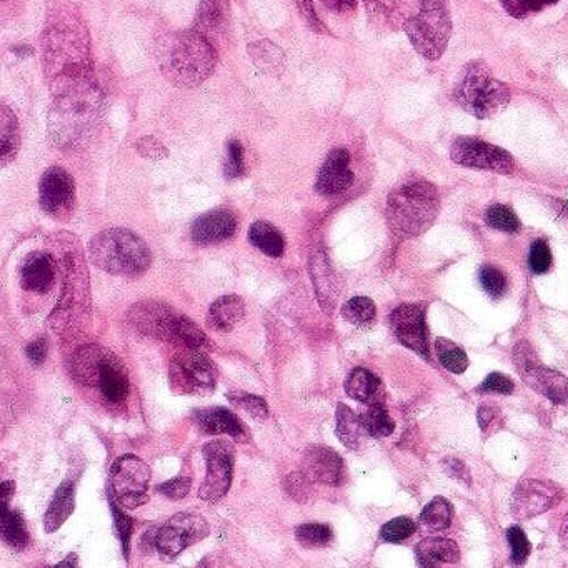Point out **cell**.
Masks as SVG:
<instances>
[{"label":"cell","mask_w":568,"mask_h":568,"mask_svg":"<svg viewBox=\"0 0 568 568\" xmlns=\"http://www.w3.org/2000/svg\"><path fill=\"white\" fill-rule=\"evenodd\" d=\"M480 284L490 297L501 298L507 290V279L497 267L485 265L480 271Z\"/></svg>","instance_id":"obj_46"},{"label":"cell","mask_w":568,"mask_h":568,"mask_svg":"<svg viewBox=\"0 0 568 568\" xmlns=\"http://www.w3.org/2000/svg\"><path fill=\"white\" fill-rule=\"evenodd\" d=\"M515 366L524 382H527L535 392L554 404H568V380L552 368L540 366L537 355L525 342L518 343L515 349Z\"/></svg>","instance_id":"obj_12"},{"label":"cell","mask_w":568,"mask_h":568,"mask_svg":"<svg viewBox=\"0 0 568 568\" xmlns=\"http://www.w3.org/2000/svg\"><path fill=\"white\" fill-rule=\"evenodd\" d=\"M417 530V525L412 518L408 517H398V518H393L389 524H385L382 530H380V535L385 541H392V543H398V541L406 540L410 539Z\"/></svg>","instance_id":"obj_44"},{"label":"cell","mask_w":568,"mask_h":568,"mask_svg":"<svg viewBox=\"0 0 568 568\" xmlns=\"http://www.w3.org/2000/svg\"><path fill=\"white\" fill-rule=\"evenodd\" d=\"M108 501H110V509H112L115 527H117L119 537H121V541H122L123 555H125V558H129V552H130V535H132V527H134L132 518L123 514L121 507H119V503L115 501V499H114L112 495H108Z\"/></svg>","instance_id":"obj_47"},{"label":"cell","mask_w":568,"mask_h":568,"mask_svg":"<svg viewBox=\"0 0 568 568\" xmlns=\"http://www.w3.org/2000/svg\"><path fill=\"white\" fill-rule=\"evenodd\" d=\"M404 28L420 55L429 60H438L452 36V19L446 0H423L419 14L414 15Z\"/></svg>","instance_id":"obj_9"},{"label":"cell","mask_w":568,"mask_h":568,"mask_svg":"<svg viewBox=\"0 0 568 568\" xmlns=\"http://www.w3.org/2000/svg\"><path fill=\"white\" fill-rule=\"evenodd\" d=\"M89 250L95 265L112 275L136 277L147 271L152 262L149 245L127 229L100 232L92 239Z\"/></svg>","instance_id":"obj_5"},{"label":"cell","mask_w":568,"mask_h":568,"mask_svg":"<svg viewBox=\"0 0 568 568\" xmlns=\"http://www.w3.org/2000/svg\"><path fill=\"white\" fill-rule=\"evenodd\" d=\"M455 100L477 119H492L510 102V91L497 81L485 62L474 60L462 70Z\"/></svg>","instance_id":"obj_7"},{"label":"cell","mask_w":568,"mask_h":568,"mask_svg":"<svg viewBox=\"0 0 568 568\" xmlns=\"http://www.w3.org/2000/svg\"><path fill=\"white\" fill-rule=\"evenodd\" d=\"M104 95L97 83L52 95L49 138L59 149H79L94 136L102 114Z\"/></svg>","instance_id":"obj_2"},{"label":"cell","mask_w":568,"mask_h":568,"mask_svg":"<svg viewBox=\"0 0 568 568\" xmlns=\"http://www.w3.org/2000/svg\"><path fill=\"white\" fill-rule=\"evenodd\" d=\"M450 155L454 162L463 167L485 169L499 174H510L515 167L514 157L507 150L472 137L457 138L452 144Z\"/></svg>","instance_id":"obj_15"},{"label":"cell","mask_w":568,"mask_h":568,"mask_svg":"<svg viewBox=\"0 0 568 568\" xmlns=\"http://www.w3.org/2000/svg\"><path fill=\"white\" fill-rule=\"evenodd\" d=\"M39 202L47 216L67 220L75 207L74 178L62 167H51L39 184Z\"/></svg>","instance_id":"obj_17"},{"label":"cell","mask_w":568,"mask_h":568,"mask_svg":"<svg viewBox=\"0 0 568 568\" xmlns=\"http://www.w3.org/2000/svg\"><path fill=\"white\" fill-rule=\"evenodd\" d=\"M57 567H77V555L70 554L68 558H66V562L59 564Z\"/></svg>","instance_id":"obj_61"},{"label":"cell","mask_w":568,"mask_h":568,"mask_svg":"<svg viewBox=\"0 0 568 568\" xmlns=\"http://www.w3.org/2000/svg\"><path fill=\"white\" fill-rule=\"evenodd\" d=\"M237 231L235 216L225 209H216L199 217L192 225V239L201 245L229 241Z\"/></svg>","instance_id":"obj_22"},{"label":"cell","mask_w":568,"mask_h":568,"mask_svg":"<svg viewBox=\"0 0 568 568\" xmlns=\"http://www.w3.org/2000/svg\"><path fill=\"white\" fill-rule=\"evenodd\" d=\"M229 400L233 406L242 408L250 417L257 420H265L269 417V406L265 404L264 398H260L257 395L245 392H231L229 393Z\"/></svg>","instance_id":"obj_43"},{"label":"cell","mask_w":568,"mask_h":568,"mask_svg":"<svg viewBox=\"0 0 568 568\" xmlns=\"http://www.w3.org/2000/svg\"><path fill=\"white\" fill-rule=\"evenodd\" d=\"M28 360L34 364V366H42L45 357H47V342L45 338H36L34 342H30L26 349Z\"/></svg>","instance_id":"obj_54"},{"label":"cell","mask_w":568,"mask_h":568,"mask_svg":"<svg viewBox=\"0 0 568 568\" xmlns=\"http://www.w3.org/2000/svg\"><path fill=\"white\" fill-rule=\"evenodd\" d=\"M12 493H14V484L12 482H4L2 484V510L4 509H9V501H11V497H12Z\"/></svg>","instance_id":"obj_58"},{"label":"cell","mask_w":568,"mask_h":568,"mask_svg":"<svg viewBox=\"0 0 568 568\" xmlns=\"http://www.w3.org/2000/svg\"><path fill=\"white\" fill-rule=\"evenodd\" d=\"M2 537L15 550L28 547V535L22 515L9 509L2 510Z\"/></svg>","instance_id":"obj_35"},{"label":"cell","mask_w":568,"mask_h":568,"mask_svg":"<svg viewBox=\"0 0 568 568\" xmlns=\"http://www.w3.org/2000/svg\"><path fill=\"white\" fill-rule=\"evenodd\" d=\"M209 535V524L197 514H177L169 518L159 533L155 547L165 558H176L193 543Z\"/></svg>","instance_id":"obj_16"},{"label":"cell","mask_w":568,"mask_h":568,"mask_svg":"<svg viewBox=\"0 0 568 568\" xmlns=\"http://www.w3.org/2000/svg\"><path fill=\"white\" fill-rule=\"evenodd\" d=\"M70 370L82 385L97 387L108 404H122L129 397L130 383L122 362L97 345H87L75 353Z\"/></svg>","instance_id":"obj_6"},{"label":"cell","mask_w":568,"mask_h":568,"mask_svg":"<svg viewBox=\"0 0 568 568\" xmlns=\"http://www.w3.org/2000/svg\"><path fill=\"white\" fill-rule=\"evenodd\" d=\"M347 395L367 406H382L383 402V385L375 374L367 368H355L345 382Z\"/></svg>","instance_id":"obj_25"},{"label":"cell","mask_w":568,"mask_h":568,"mask_svg":"<svg viewBox=\"0 0 568 568\" xmlns=\"http://www.w3.org/2000/svg\"><path fill=\"white\" fill-rule=\"evenodd\" d=\"M229 0H201L195 28L207 39L217 37L227 22Z\"/></svg>","instance_id":"obj_29"},{"label":"cell","mask_w":568,"mask_h":568,"mask_svg":"<svg viewBox=\"0 0 568 568\" xmlns=\"http://www.w3.org/2000/svg\"><path fill=\"white\" fill-rule=\"evenodd\" d=\"M224 174L229 180H237L245 176V150L239 140H229L227 159L224 165Z\"/></svg>","instance_id":"obj_45"},{"label":"cell","mask_w":568,"mask_h":568,"mask_svg":"<svg viewBox=\"0 0 568 568\" xmlns=\"http://www.w3.org/2000/svg\"><path fill=\"white\" fill-rule=\"evenodd\" d=\"M149 480L150 469L146 462L136 455H123L110 469V495L119 505L134 510L149 499Z\"/></svg>","instance_id":"obj_10"},{"label":"cell","mask_w":568,"mask_h":568,"mask_svg":"<svg viewBox=\"0 0 568 568\" xmlns=\"http://www.w3.org/2000/svg\"><path fill=\"white\" fill-rule=\"evenodd\" d=\"M562 488L548 480H522L512 497V514L518 520H528L545 514L562 501Z\"/></svg>","instance_id":"obj_18"},{"label":"cell","mask_w":568,"mask_h":568,"mask_svg":"<svg viewBox=\"0 0 568 568\" xmlns=\"http://www.w3.org/2000/svg\"><path fill=\"white\" fill-rule=\"evenodd\" d=\"M64 264V285L62 294L55 311L57 315H64L72 312L85 311L89 307V277L82 252L75 245L68 244V248L62 256Z\"/></svg>","instance_id":"obj_14"},{"label":"cell","mask_w":568,"mask_h":568,"mask_svg":"<svg viewBox=\"0 0 568 568\" xmlns=\"http://www.w3.org/2000/svg\"><path fill=\"white\" fill-rule=\"evenodd\" d=\"M556 0H528V5H530V11H540L541 7L545 5H552Z\"/></svg>","instance_id":"obj_59"},{"label":"cell","mask_w":568,"mask_h":568,"mask_svg":"<svg viewBox=\"0 0 568 568\" xmlns=\"http://www.w3.org/2000/svg\"><path fill=\"white\" fill-rule=\"evenodd\" d=\"M560 541H562V547L568 550V515L565 517V522H564V525H562V530H560Z\"/></svg>","instance_id":"obj_60"},{"label":"cell","mask_w":568,"mask_h":568,"mask_svg":"<svg viewBox=\"0 0 568 568\" xmlns=\"http://www.w3.org/2000/svg\"><path fill=\"white\" fill-rule=\"evenodd\" d=\"M207 463V475L199 488V497L205 501L216 503L231 490L233 477V446L224 440H214L202 448Z\"/></svg>","instance_id":"obj_13"},{"label":"cell","mask_w":568,"mask_h":568,"mask_svg":"<svg viewBox=\"0 0 568 568\" xmlns=\"http://www.w3.org/2000/svg\"><path fill=\"white\" fill-rule=\"evenodd\" d=\"M390 325L397 340L414 352L429 359V335L425 322V305H400L390 315Z\"/></svg>","instance_id":"obj_19"},{"label":"cell","mask_w":568,"mask_h":568,"mask_svg":"<svg viewBox=\"0 0 568 568\" xmlns=\"http://www.w3.org/2000/svg\"><path fill=\"white\" fill-rule=\"evenodd\" d=\"M302 470L311 482L325 485H340L343 482V461L335 450L324 446H312L304 452Z\"/></svg>","instance_id":"obj_20"},{"label":"cell","mask_w":568,"mask_h":568,"mask_svg":"<svg viewBox=\"0 0 568 568\" xmlns=\"http://www.w3.org/2000/svg\"><path fill=\"white\" fill-rule=\"evenodd\" d=\"M362 420L353 414L352 410L343 404L337 406V437L340 442L351 450H357L362 438Z\"/></svg>","instance_id":"obj_33"},{"label":"cell","mask_w":568,"mask_h":568,"mask_svg":"<svg viewBox=\"0 0 568 568\" xmlns=\"http://www.w3.org/2000/svg\"><path fill=\"white\" fill-rule=\"evenodd\" d=\"M415 556L420 567H440L446 564H457L461 560V550L455 541L425 539L417 543Z\"/></svg>","instance_id":"obj_27"},{"label":"cell","mask_w":568,"mask_h":568,"mask_svg":"<svg viewBox=\"0 0 568 568\" xmlns=\"http://www.w3.org/2000/svg\"><path fill=\"white\" fill-rule=\"evenodd\" d=\"M327 9L338 12V14H345V12H352L357 7V0H322Z\"/></svg>","instance_id":"obj_56"},{"label":"cell","mask_w":568,"mask_h":568,"mask_svg":"<svg viewBox=\"0 0 568 568\" xmlns=\"http://www.w3.org/2000/svg\"><path fill=\"white\" fill-rule=\"evenodd\" d=\"M159 67L177 87H197L207 81L217 66V51L210 39L197 28L180 30L159 43Z\"/></svg>","instance_id":"obj_3"},{"label":"cell","mask_w":568,"mask_h":568,"mask_svg":"<svg viewBox=\"0 0 568 568\" xmlns=\"http://www.w3.org/2000/svg\"><path fill=\"white\" fill-rule=\"evenodd\" d=\"M383 12L390 19L400 20L406 26V22L420 12L423 0H377Z\"/></svg>","instance_id":"obj_42"},{"label":"cell","mask_w":568,"mask_h":568,"mask_svg":"<svg viewBox=\"0 0 568 568\" xmlns=\"http://www.w3.org/2000/svg\"><path fill=\"white\" fill-rule=\"evenodd\" d=\"M485 222L495 231L517 233L520 231V220L515 216L514 210L507 205H492L485 212Z\"/></svg>","instance_id":"obj_41"},{"label":"cell","mask_w":568,"mask_h":568,"mask_svg":"<svg viewBox=\"0 0 568 568\" xmlns=\"http://www.w3.org/2000/svg\"><path fill=\"white\" fill-rule=\"evenodd\" d=\"M132 324L150 335L185 349H201L207 337L189 317L159 302H144L132 309Z\"/></svg>","instance_id":"obj_8"},{"label":"cell","mask_w":568,"mask_h":568,"mask_svg":"<svg viewBox=\"0 0 568 568\" xmlns=\"http://www.w3.org/2000/svg\"><path fill=\"white\" fill-rule=\"evenodd\" d=\"M192 487V478L190 477H177L174 480H169L162 485L157 487V492H161L167 499L180 501L189 495Z\"/></svg>","instance_id":"obj_51"},{"label":"cell","mask_w":568,"mask_h":568,"mask_svg":"<svg viewBox=\"0 0 568 568\" xmlns=\"http://www.w3.org/2000/svg\"><path fill=\"white\" fill-rule=\"evenodd\" d=\"M136 150L147 161H162L169 155V150L155 137H142L136 142Z\"/></svg>","instance_id":"obj_50"},{"label":"cell","mask_w":568,"mask_h":568,"mask_svg":"<svg viewBox=\"0 0 568 568\" xmlns=\"http://www.w3.org/2000/svg\"><path fill=\"white\" fill-rule=\"evenodd\" d=\"M444 469H446V474L450 475V477H454L455 480H459V482H465L467 485L470 484V474H469V469L465 467V463L461 461H457V459H448V461L444 462Z\"/></svg>","instance_id":"obj_55"},{"label":"cell","mask_w":568,"mask_h":568,"mask_svg":"<svg viewBox=\"0 0 568 568\" xmlns=\"http://www.w3.org/2000/svg\"><path fill=\"white\" fill-rule=\"evenodd\" d=\"M515 385L512 380L505 375H501L499 372H493L490 374L487 379L482 382L480 385V392H493V393H512L514 392Z\"/></svg>","instance_id":"obj_52"},{"label":"cell","mask_w":568,"mask_h":568,"mask_svg":"<svg viewBox=\"0 0 568 568\" xmlns=\"http://www.w3.org/2000/svg\"><path fill=\"white\" fill-rule=\"evenodd\" d=\"M55 282V260L47 252L28 254L20 267V285L34 294H47Z\"/></svg>","instance_id":"obj_24"},{"label":"cell","mask_w":568,"mask_h":568,"mask_svg":"<svg viewBox=\"0 0 568 568\" xmlns=\"http://www.w3.org/2000/svg\"><path fill=\"white\" fill-rule=\"evenodd\" d=\"M312 277H313V284H315L319 300L324 305L325 311L328 312L332 305H335L337 290H335L334 275L328 269V264L322 254L315 256V258L312 260Z\"/></svg>","instance_id":"obj_32"},{"label":"cell","mask_w":568,"mask_h":568,"mask_svg":"<svg viewBox=\"0 0 568 568\" xmlns=\"http://www.w3.org/2000/svg\"><path fill=\"white\" fill-rule=\"evenodd\" d=\"M75 509V484L74 480H66L57 488L54 499L51 501L45 514V532L54 533L67 522L68 517Z\"/></svg>","instance_id":"obj_28"},{"label":"cell","mask_w":568,"mask_h":568,"mask_svg":"<svg viewBox=\"0 0 568 568\" xmlns=\"http://www.w3.org/2000/svg\"><path fill=\"white\" fill-rule=\"evenodd\" d=\"M0 159L2 163L12 162L20 149V127L14 112L5 106L0 108Z\"/></svg>","instance_id":"obj_31"},{"label":"cell","mask_w":568,"mask_h":568,"mask_svg":"<svg viewBox=\"0 0 568 568\" xmlns=\"http://www.w3.org/2000/svg\"><path fill=\"white\" fill-rule=\"evenodd\" d=\"M353 184V172L351 169V154L349 150L334 149L325 159L324 165L319 170L315 190L332 197L349 189Z\"/></svg>","instance_id":"obj_21"},{"label":"cell","mask_w":568,"mask_h":568,"mask_svg":"<svg viewBox=\"0 0 568 568\" xmlns=\"http://www.w3.org/2000/svg\"><path fill=\"white\" fill-rule=\"evenodd\" d=\"M245 304L239 296H224L210 305L207 324L217 332H231L244 320Z\"/></svg>","instance_id":"obj_26"},{"label":"cell","mask_w":568,"mask_h":568,"mask_svg":"<svg viewBox=\"0 0 568 568\" xmlns=\"http://www.w3.org/2000/svg\"><path fill=\"white\" fill-rule=\"evenodd\" d=\"M248 241L254 247H257L260 252L272 258H279L284 256L285 239L282 232L273 227L269 222L258 220L250 225Z\"/></svg>","instance_id":"obj_30"},{"label":"cell","mask_w":568,"mask_h":568,"mask_svg":"<svg viewBox=\"0 0 568 568\" xmlns=\"http://www.w3.org/2000/svg\"><path fill=\"white\" fill-rule=\"evenodd\" d=\"M495 414H497V412L490 406H482L478 408V423H480L482 430H487V427L492 423Z\"/></svg>","instance_id":"obj_57"},{"label":"cell","mask_w":568,"mask_h":568,"mask_svg":"<svg viewBox=\"0 0 568 568\" xmlns=\"http://www.w3.org/2000/svg\"><path fill=\"white\" fill-rule=\"evenodd\" d=\"M440 199L432 184L415 180L393 190L387 202V218L393 232L417 237L429 231L438 216Z\"/></svg>","instance_id":"obj_4"},{"label":"cell","mask_w":568,"mask_h":568,"mask_svg":"<svg viewBox=\"0 0 568 568\" xmlns=\"http://www.w3.org/2000/svg\"><path fill=\"white\" fill-rule=\"evenodd\" d=\"M296 539L305 548H320L334 539V532L324 524H305L296 530Z\"/></svg>","instance_id":"obj_40"},{"label":"cell","mask_w":568,"mask_h":568,"mask_svg":"<svg viewBox=\"0 0 568 568\" xmlns=\"http://www.w3.org/2000/svg\"><path fill=\"white\" fill-rule=\"evenodd\" d=\"M252 60L267 74H279L284 68V52L271 41H258L248 45Z\"/></svg>","instance_id":"obj_34"},{"label":"cell","mask_w":568,"mask_h":568,"mask_svg":"<svg viewBox=\"0 0 568 568\" xmlns=\"http://www.w3.org/2000/svg\"><path fill=\"white\" fill-rule=\"evenodd\" d=\"M43 68L52 95L94 83L87 30L72 15H60L43 34Z\"/></svg>","instance_id":"obj_1"},{"label":"cell","mask_w":568,"mask_h":568,"mask_svg":"<svg viewBox=\"0 0 568 568\" xmlns=\"http://www.w3.org/2000/svg\"><path fill=\"white\" fill-rule=\"evenodd\" d=\"M298 11L304 17V20L307 22V26L315 30V32H325L324 24L320 22V19L317 17V12L313 9L312 0H297Z\"/></svg>","instance_id":"obj_53"},{"label":"cell","mask_w":568,"mask_h":568,"mask_svg":"<svg viewBox=\"0 0 568 568\" xmlns=\"http://www.w3.org/2000/svg\"><path fill=\"white\" fill-rule=\"evenodd\" d=\"M435 351L440 364L452 374H463L469 368V357L457 343L448 338H437Z\"/></svg>","instance_id":"obj_37"},{"label":"cell","mask_w":568,"mask_h":568,"mask_svg":"<svg viewBox=\"0 0 568 568\" xmlns=\"http://www.w3.org/2000/svg\"><path fill=\"white\" fill-rule=\"evenodd\" d=\"M507 539L510 543V550H512V564L515 565H522L530 555V541H528L527 535L524 533V530L520 527H510L507 532Z\"/></svg>","instance_id":"obj_49"},{"label":"cell","mask_w":568,"mask_h":568,"mask_svg":"<svg viewBox=\"0 0 568 568\" xmlns=\"http://www.w3.org/2000/svg\"><path fill=\"white\" fill-rule=\"evenodd\" d=\"M193 422L199 427V430L209 435H229L239 442H247L248 433L245 430L242 420L239 419L233 412L224 406H212L202 408L193 414Z\"/></svg>","instance_id":"obj_23"},{"label":"cell","mask_w":568,"mask_h":568,"mask_svg":"<svg viewBox=\"0 0 568 568\" xmlns=\"http://www.w3.org/2000/svg\"><path fill=\"white\" fill-rule=\"evenodd\" d=\"M528 265L533 273H547L552 267V252L545 241H535L530 248Z\"/></svg>","instance_id":"obj_48"},{"label":"cell","mask_w":568,"mask_h":568,"mask_svg":"<svg viewBox=\"0 0 568 568\" xmlns=\"http://www.w3.org/2000/svg\"><path fill=\"white\" fill-rule=\"evenodd\" d=\"M422 524L430 530H446L452 525L454 520V507L444 497H435L427 503L423 512L420 515Z\"/></svg>","instance_id":"obj_36"},{"label":"cell","mask_w":568,"mask_h":568,"mask_svg":"<svg viewBox=\"0 0 568 568\" xmlns=\"http://www.w3.org/2000/svg\"><path fill=\"white\" fill-rule=\"evenodd\" d=\"M364 430L374 438H385L395 430V423L389 412L382 406H370V408L360 415Z\"/></svg>","instance_id":"obj_38"},{"label":"cell","mask_w":568,"mask_h":568,"mask_svg":"<svg viewBox=\"0 0 568 568\" xmlns=\"http://www.w3.org/2000/svg\"><path fill=\"white\" fill-rule=\"evenodd\" d=\"M170 380L178 393L210 392L216 389V367L201 349H185L172 359Z\"/></svg>","instance_id":"obj_11"},{"label":"cell","mask_w":568,"mask_h":568,"mask_svg":"<svg viewBox=\"0 0 568 568\" xmlns=\"http://www.w3.org/2000/svg\"><path fill=\"white\" fill-rule=\"evenodd\" d=\"M377 309L375 304L368 297H353L342 307V317L349 324L364 325L372 324L375 320Z\"/></svg>","instance_id":"obj_39"}]
</instances>
